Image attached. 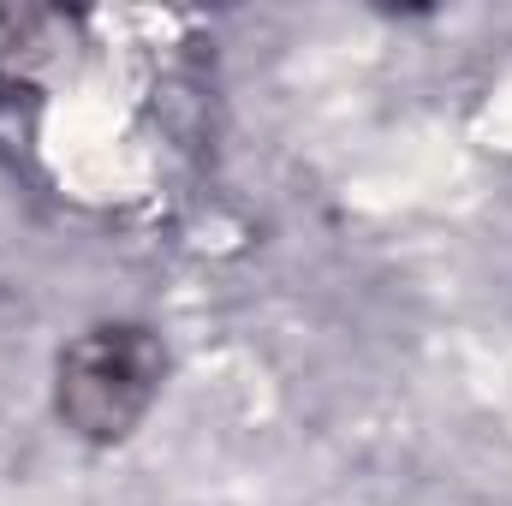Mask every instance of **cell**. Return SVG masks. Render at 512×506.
I'll list each match as a JSON object with an SVG mask.
<instances>
[{
	"instance_id": "1",
	"label": "cell",
	"mask_w": 512,
	"mask_h": 506,
	"mask_svg": "<svg viewBox=\"0 0 512 506\" xmlns=\"http://www.w3.org/2000/svg\"><path fill=\"white\" fill-rule=\"evenodd\" d=\"M173 381V346L143 316H102L78 328L48 370V411L66 441L114 453L155 417Z\"/></svg>"
}]
</instances>
